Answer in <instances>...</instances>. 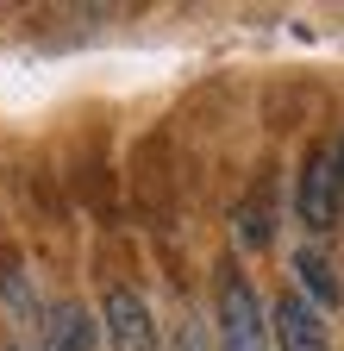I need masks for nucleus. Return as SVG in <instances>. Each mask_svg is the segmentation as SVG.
<instances>
[{
	"instance_id": "nucleus-2",
	"label": "nucleus",
	"mask_w": 344,
	"mask_h": 351,
	"mask_svg": "<svg viewBox=\"0 0 344 351\" xmlns=\"http://www.w3.org/2000/svg\"><path fill=\"white\" fill-rule=\"evenodd\" d=\"M294 213L307 232H332L344 219V169H338V151H313L307 169L294 182Z\"/></svg>"
},
{
	"instance_id": "nucleus-4",
	"label": "nucleus",
	"mask_w": 344,
	"mask_h": 351,
	"mask_svg": "<svg viewBox=\"0 0 344 351\" xmlns=\"http://www.w3.org/2000/svg\"><path fill=\"white\" fill-rule=\"evenodd\" d=\"M269 345L276 351H332L326 314H319L313 301H300L294 289L276 295V307H269Z\"/></svg>"
},
{
	"instance_id": "nucleus-8",
	"label": "nucleus",
	"mask_w": 344,
	"mask_h": 351,
	"mask_svg": "<svg viewBox=\"0 0 344 351\" xmlns=\"http://www.w3.org/2000/svg\"><path fill=\"white\" fill-rule=\"evenodd\" d=\"M176 351H207V332H200V326H194V320H188V326H182V332H176Z\"/></svg>"
},
{
	"instance_id": "nucleus-6",
	"label": "nucleus",
	"mask_w": 344,
	"mask_h": 351,
	"mask_svg": "<svg viewBox=\"0 0 344 351\" xmlns=\"http://www.w3.org/2000/svg\"><path fill=\"white\" fill-rule=\"evenodd\" d=\"M94 326L101 320H88L75 301H63V307L44 314V345H38V351H94Z\"/></svg>"
},
{
	"instance_id": "nucleus-9",
	"label": "nucleus",
	"mask_w": 344,
	"mask_h": 351,
	"mask_svg": "<svg viewBox=\"0 0 344 351\" xmlns=\"http://www.w3.org/2000/svg\"><path fill=\"white\" fill-rule=\"evenodd\" d=\"M7 351H38V345H7Z\"/></svg>"
},
{
	"instance_id": "nucleus-1",
	"label": "nucleus",
	"mask_w": 344,
	"mask_h": 351,
	"mask_svg": "<svg viewBox=\"0 0 344 351\" xmlns=\"http://www.w3.org/2000/svg\"><path fill=\"white\" fill-rule=\"evenodd\" d=\"M213 332H220V351H276L269 345V307L250 289L244 270H220V289H213Z\"/></svg>"
},
{
	"instance_id": "nucleus-3",
	"label": "nucleus",
	"mask_w": 344,
	"mask_h": 351,
	"mask_svg": "<svg viewBox=\"0 0 344 351\" xmlns=\"http://www.w3.org/2000/svg\"><path fill=\"white\" fill-rule=\"evenodd\" d=\"M101 332H107L113 351H163L157 345V320H150V301L138 289H125V282H113L101 295Z\"/></svg>"
},
{
	"instance_id": "nucleus-5",
	"label": "nucleus",
	"mask_w": 344,
	"mask_h": 351,
	"mask_svg": "<svg viewBox=\"0 0 344 351\" xmlns=\"http://www.w3.org/2000/svg\"><path fill=\"white\" fill-rule=\"evenodd\" d=\"M294 295L313 301L319 314H326V307H338V276H332V257H326L319 245H300V251H294Z\"/></svg>"
},
{
	"instance_id": "nucleus-10",
	"label": "nucleus",
	"mask_w": 344,
	"mask_h": 351,
	"mask_svg": "<svg viewBox=\"0 0 344 351\" xmlns=\"http://www.w3.org/2000/svg\"><path fill=\"white\" fill-rule=\"evenodd\" d=\"M338 169H344V151H338Z\"/></svg>"
},
{
	"instance_id": "nucleus-7",
	"label": "nucleus",
	"mask_w": 344,
	"mask_h": 351,
	"mask_svg": "<svg viewBox=\"0 0 344 351\" xmlns=\"http://www.w3.org/2000/svg\"><path fill=\"white\" fill-rule=\"evenodd\" d=\"M238 239H244V245H256V251L269 245V219H263V201H244V213H238Z\"/></svg>"
}]
</instances>
